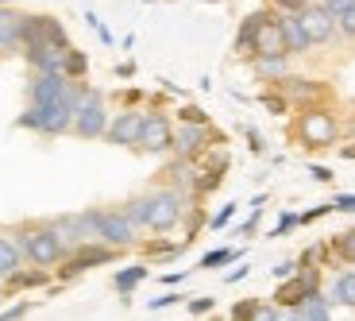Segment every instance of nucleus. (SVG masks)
<instances>
[{
    "label": "nucleus",
    "instance_id": "1",
    "mask_svg": "<svg viewBox=\"0 0 355 321\" xmlns=\"http://www.w3.org/2000/svg\"><path fill=\"white\" fill-rule=\"evenodd\" d=\"M12 236H16V248L19 256H24L27 268H62V259L70 256L66 252V244L58 240V232L51 229V221H31V224H16L12 229Z\"/></svg>",
    "mask_w": 355,
    "mask_h": 321
},
{
    "label": "nucleus",
    "instance_id": "2",
    "mask_svg": "<svg viewBox=\"0 0 355 321\" xmlns=\"http://www.w3.org/2000/svg\"><path fill=\"white\" fill-rule=\"evenodd\" d=\"M108 120H112V113H108V105H105V93L89 90V85H78V105H73V135H81V140H105Z\"/></svg>",
    "mask_w": 355,
    "mask_h": 321
},
{
    "label": "nucleus",
    "instance_id": "3",
    "mask_svg": "<svg viewBox=\"0 0 355 321\" xmlns=\"http://www.w3.org/2000/svg\"><path fill=\"white\" fill-rule=\"evenodd\" d=\"M147 201H151V221H147V232H155V236H166V232H174L178 224H182V217H186L189 201L182 190L174 186H159L147 194Z\"/></svg>",
    "mask_w": 355,
    "mask_h": 321
},
{
    "label": "nucleus",
    "instance_id": "4",
    "mask_svg": "<svg viewBox=\"0 0 355 321\" xmlns=\"http://www.w3.org/2000/svg\"><path fill=\"white\" fill-rule=\"evenodd\" d=\"M16 128L39 135H66L73 132V105H27L16 116Z\"/></svg>",
    "mask_w": 355,
    "mask_h": 321
},
{
    "label": "nucleus",
    "instance_id": "5",
    "mask_svg": "<svg viewBox=\"0 0 355 321\" xmlns=\"http://www.w3.org/2000/svg\"><path fill=\"white\" fill-rule=\"evenodd\" d=\"M51 229L58 232V240L66 244V252L81 248V244H101V209H81V213L54 217Z\"/></svg>",
    "mask_w": 355,
    "mask_h": 321
},
{
    "label": "nucleus",
    "instance_id": "6",
    "mask_svg": "<svg viewBox=\"0 0 355 321\" xmlns=\"http://www.w3.org/2000/svg\"><path fill=\"white\" fill-rule=\"evenodd\" d=\"M293 132H297V140H302L305 147H329V143H336L340 124L329 108H305V113L297 116Z\"/></svg>",
    "mask_w": 355,
    "mask_h": 321
},
{
    "label": "nucleus",
    "instance_id": "7",
    "mask_svg": "<svg viewBox=\"0 0 355 321\" xmlns=\"http://www.w3.org/2000/svg\"><path fill=\"white\" fill-rule=\"evenodd\" d=\"M78 85L62 74H35L31 85H27V97L31 105H78Z\"/></svg>",
    "mask_w": 355,
    "mask_h": 321
},
{
    "label": "nucleus",
    "instance_id": "8",
    "mask_svg": "<svg viewBox=\"0 0 355 321\" xmlns=\"http://www.w3.org/2000/svg\"><path fill=\"white\" fill-rule=\"evenodd\" d=\"M112 259H120V252L105 248V244H81V248H73L70 256L62 259V268H58V283H70V279L85 275V271L112 263Z\"/></svg>",
    "mask_w": 355,
    "mask_h": 321
},
{
    "label": "nucleus",
    "instance_id": "9",
    "mask_svg": "<svg viewBox=\"0 0 355 321\" xmlns=\"http://www.w3.org/2000/svg\"><path fill=\"white\" fill-rule=\"evenodd\" d=\"M320 295V271H297L293 279H286V283H278L275 298L270 302L278 306V310H302L309 298Z\"/></svg>",
    "mask_w": 355,
    "mask_h": 321
},
{
    "label": "nucleus",
    "instance_id": "10",
    "mask_svg": "<svg viewBox=\"0 0 355 321\" xmlns=\"http://www.w3.org/2000/svg\"><path fill=\"white\" fill-rule=\"evenodd\" d=\"M101 244L112 252H128L139 244V229L124 217V209H101Z\"/></svg>",
    "mask_w": 355,
    "mask_h": 321
},
{
    "label": "nucleus",
    "instance_id": "11",
    "mask_svg": "<svg viewBox=\"0 0 355 321\" xmlns=\"http://www.w3.org/2000/svg\"><path fill=\"white\" fill-rule=\"evenodd\" d=\"M58 47V51H70V35H66V27L58 24L54 16H27L24 24V47Z\"/></svg>",
    "mask_w": 355,
    "mask_h": 321
},
{
    "label": "nucleus",
    "instance_id": "12",
    "mask_svg": "<svg viewBox=\"0 0 355 321\" xmlns=\"http://www.w3.org/2000/svg\"><path fill=\"white\" fill-rule=\"evenodd\" d=\"M139 151L147 155H166L174 151V124H170V116L166 113H147L143 116V132H139V143H135Z\"/></svg>",
    "mask_w": 355,
    "mask_h": 321
},
{
    "label": "nucleus",
    "instance_id": "13",
    "mask_svg": "<svg viewBox=\"0 0 355 321\" xmlns=\"http://www.w3.org/2000/svg\"><path fill=\"white\" fill-rule=\"evenodd\" d=\"M213 143H220V135H213L209 124H182L174 128V155L186 163H197Z\"/></svg>",
    "mask_w": 355,
    "mask_h": 321
},
{
    "label": "nucleus",
    "instance_id": "14",
    "mask_svg": "<svg viewBox=\"0 0 355 321\" xmlns=\"http://www.w3.org/2000/svg\"><path fill=\"white\" fill-rule=\"evenodd\" d=\"M143 116H147L143 108H124V113H112L105 140L116 143V147H135V143H139V132H143Z\"/></svg>",
    "mask_w": 355,
    "mask_h": 321
},
{
    "label": "nucleus",
    "instance_id": "15",
    "mask_svg": "<svg viewBox=\"0 0 355 321\" xmlns=\"http://www.w3.org/2000/svg\"><path fill=\"white\" fill-rule=\"evenodd\" d=\"M297 19H302V27H305V35H309V43H332V39L340 35V19L332 16V12H324L320 4L305 8Z\"/></svg>",
    "mask_w": 355,
    "mask_h": 321
},
{
    "label": "nucleus",
    "instance_id": "16",
    "mask_svg": "<svg viewBox=\"0 0 355 321\" xmlns=\"http://www.w3.org/2000/svg\"><path fill=\"white\" fill-rule=\"evenodd\" d=\"M66 54L70 51H58V47H27L24 58L35 74H62L66 70Z\"/></svg>",
    "mask_w": 355,
    "mask_h": 321
},
{
    "label": "nucleus",
    "instance_id": "17",
    "mask_svg": "<svg viewBox=\"0 0 355 321\" xmlns=\"http://www.w3.org/2000/svg\"><path fill=\"white\" fill-rule=\"evenodd\" d=\"M266 54H286V43H282V27H278L275 12L259 24L255 31V58H266Z\"/></svg>",
    "mask_w": 355,
    "mask_h": 321
},
{
    "label": "nucleus",
    "instance_id": "18",
    "mask_svg": "<svg viewBox=\"0 0 355 321\" xmlns=\"http://www.w3.org/2000/svg\"><path fill=\"white\" fill-rule=\"evenodd\" d=\"M4 295H19V290H43V286H51V271H43V268H19L12 279H4Z\"/></svg>",
    "mask_w": 355,
    "mask_h": 321
},
{
    "label": "nucleus",
    "instance_id": "19",
    "mask_svg": "<svg viewBox=\"0 0 355 321\" xmlns=\"http://www.w3.org/2000/svg\"><path fill=\"white\" fill-rule=\"evenodd\" d=\"M332 306H344V310H355V268H344L332 275L329 290H324Z\"/></svg>",
    "mask_w": 355,
    "mask_h": 321
},
{
    "label": "nucleus",
    "instance_id": "20",
    "mask_svg": "<svg viewBox=\"0 0 355 321\" xmlns=\"http://www.w3.org/2000/svg\"><path fill=\"white\" fill-rule=\"evenodd\" d=\"M24 24H27L24 12L0 8V51H16V47H24Z\"/></svg>",
    "mask_w": 355,
    "mask_h": 321
},
{
    "label": "nucleus",
    "instance_id": "21",
    "mask_svg": "<svg viewBox=\"0 0 355 321\" xmlns=\"http://www.w3.org/2000/svg\"><path fill=\"white\" fill-rule=\"evenodd\" d=\"M275 19H278V27H282V43H286V54H309V35H305V27H302V19L297 16H278L275 12Z\"/></svg>",
    "mask_w": 355,
    "mask_h": 321
},
{
    "label": "nucleus",
    "instance_id": "22",
    "mask_svg": "<svg viewBox=\"0 0 355 321\" xmlns=\"http://www.w3.org/2000/svg\"><path fill=\"white\" fill-rule=\"evenodd\" d=\"M19 268H24V256L16 248V236H12V229H0V283L12 279Z\"/></svg>",
    "mask_w": 355,
    "mask_h": 321
},
{
    "label": "nucleus",
    "instance_id": "23",
    "mask_svg": "<svg viewBox=\"0 0 355 321\" xmlns=\"http://www.w3.org/2000/svg\"><path fill=\"white\" fill-rule=\"evenodd\" d=\"M278 90H282V97L286 101H313L317 93H324V85L320 81H309V78H282L278 81Z\"/></svg>",
    "mask_w": 355,
    "mask_h": 321
},
{
    "label": "nucleus",
    "instance_id": "24",
    "mask_svg": "<svg viewBox=\"0 0 355 321\" xmlns=\"http://www.w3.org/2000/svg\"><path fill=\"white\" fill-rule=\"evenodd\" d=\"M266 16H270V12H251L240 24V35H236V54H240V58H255V31Z\"/></svg>",
    "mask_w": 355,
    "mask_h": 321
},
{
    "label": "nucleus",
    "instance_id": "25",
    "mask_svg": "<svg viewBox=\"0 0 355 321\" xmlns=\"http://www.w3.org/2000/svg\"><path fill=\"white\" fill-rule=\"evenodd\" d=\"M147 275H151V263H132V268H120V271L112 275L116 295H124V302H128V295H132V290H135V286H139Z\"/></svg>",
    "mask_w": 355,
    "mask_h": 321
},
{
    "label": "nucleus",
    "instance_id": "26",
    "mask_svg": "<svg viewBox=\"0 0 355 321\" xmlns=\"http://www.w3.org/2000/svg\"><path fill=\"white\" fill-rule=\"evenodd\" d=\"M255 74L263 81H282L290 78V54H266V58H255Z\"/></svg>",
    "mask_w": 355,
    "mask_h": 321
},
{
    "label": "nucleus",
    "instance_id": "27",
    "mask_svg": "<svg viewBox=\"0 0 355 321\" xmlns=\"http://www.w3.org/2000/svg\"><path fill=\"white\" fill-rule=\"evenodd\" d=\"M243 252L240 248H213L197 259V271H216V268H228V263H240Z\"/></svg>",
    "mask_w": 355,
    "mask_h": 321
},
{
    "label": "nucleus",
    "instance_id": "28",
    "mask_svg": "<svg viewBox=\"0 0 355 321\" xmlns=\"http://www.w3.org/2000/svg\"><path fill=\"white\" fill-rule=\"evenodd\" d=\"M329 252H332V259L344 263V268H355V229L336 232V236L329 240Z\"/></svg>",
    "mask_w": 355,
    "mask_h": 321
},
{
    "label": "nucleus",
    "instance_id": "29",
    "mask_svg": "<svg viewBox=\"0 0 355 321\" xmlns=\"http://www.w3.org/2000/svg\"><path fill=\"white\" fill-rule=\"evenodd\" d=\"M124 217L135 224V229H147V221H151V201H147V194H139V197H128L124 206Z\"/></svg>",
    "mask_w": 355,
    "mask_h": 321
},
{
    "label": "nucleus",
    "instance_id": "30",
    "mask_svg": "<svg viewBox=\"0 0 355 321\" xmlns=\"http://www.w3.org/2000/svg\"><path fill=\"white\" fill-rule=\"evenodd\" d=\"M332 310H336V306H332L329 298H324V290H320L317 298H309V302L297 310V318L302 321H332Z\"/></svg>",
    "mask_w": 355,
    "mask_h": 321
},
{
    "label": "nucleus",
    "instance_id": "31",
    "mask_svg": "<svg viewBox=\"0 0 355 321\" xmlns=\"http://www.w3.org/2000/svg\"><path fill=\"white\" fill-rule=\"evenodd\" d=\"M143 252H147V256H162V259H174L178 252H186V240H182V244H170L166 236H155V240H143Z\"/></svg>",
    "mask_w": 355,
    "mask_h": 321
},
{
    "label": "nucleus",
    "instance_id": "32",
    "mask_svg": "<svg viewBox=\"0 0 355 321\" xmlns=\"http://www.w3.org/2000/svg\"><path fill=\"white\" fill-rule=\"evenodd\" d=\"M89 74V58L81 51H73L70 47V54H66V70H62V78H70V81H81Z\"/></svg>",
    "mask_w": 355,
    "mask_h": 321
},
{
    "label": "nucleus",
    "instance_id": "33",
    "mask_svg": "<svg viewBox=\"0 0 355 321\" xmlns=\"http://www.w3.org/2000/svg\"><path fill=\"white\" fill-rule=\"evenodd\" d=\"M259 298H240V302H232V310H228V321H255V313H259Z\"/></svg>",
    "mask_w": 355,
    "mask_h": 321
},
{
    "label": "nucleus",
    "instance_id": "34",
    "mask_svg": "<svg viewBox=\"0 0 355 321\" xmlns=\"http://www.w3.org/2000/svg\"><path fill=\"white\" fill-rule=\"evenodd\" d=\"M182 224H186V236H182V240L193 244V240H197V229L205 224V209H201V206H189L186 217H182Z\"/></svg>",
    "mask_w": 355,
    "mask_h": 321
},
{
    "label": "nucleus",
    "instance_id": "35",
    "mask_svg": "<svg viewBox=\"0 0 355 321\" xmlns=\"http://www.w3.org/2000/svg\"><path fill=\"white\" fill-rule=\"evenodd\" d=\"M278 8V16H302L305 8H313V4H320V0H270Z\"/></svg>",
    "mask_w": 355,
    "mask_h": 321
},
{
    "label": "nucleus",
    "instance_id": "36",
    "mask_svg": "<svg viewBox=\"0 0 355 321\" xmlns=\"http://www.w3.org/2000/svg\"><path fill=\"white\" fill-rule=\"evenodd\" d=\"M236 209H240V206H236V201H228V206H224L220 213H213V217H209V229H213V232L228 229V224H232V217H236Z\"/></svg>",
    "mask_w": 355,
    "mask_h": 321
},
{
    "label": "nucleus",
    "instance_id": "37",
    "mask_svg": "<svg viewBox=\"0 0 355 321\" xmlns=\"http://www.w3.org/2000/svg\"><path fill=\"white\" fill-rule=\"evenodd\" d=\"M189 313H193V318H209V313L216 310V298H209V295H201V298H189Z\"/></svg>",
    "mask_w": 355,
    "mask_h": 321
},
{
    "label": "nucleus",
    "instance_id": "38",
    "mask_svg": "<svg viewBox=\"0 0 355 321\" xmlns=\"http://www.w3.org/2000/svg\"><path fill=\"white\" fill-rule=\"evenodd\" d=\"M178 116H182V124H209V113L197 105H182L178 108Z\"/></svg>",
    "mask_w": 355,
    "mask_h": 321
},
{
    "label": "nucleus",
    "instance_id": "39",
    "mask_svg": "<svg viewBox=\"0 0 355 321\" xmlns=\"http://www.w3.org/2000/svg\"><path fill=\"white\" fill-rule=\"evenodd\" d=\"M297 224H302V217H297V213H282L275 221V229H270V236H286V232H293Z\"/></svg>",
    "mask_w": 355,
    "mask_h": 321
},
{
    "label": "nucleus",
    "instance_id": "40",
    "mask_svg": "<svg viewBox=\"0 0 355 321\" xmlns=\"http://www.w3.org/2000/svg\"><path fill=\"white\" fill-rule=\"evenodd\" d=\"M297 271H302V268H297V259H282V263H275V268H270V275H275L278 283H286V279H293Z\"/></svg>",
    "mask_w": 355,
    "mask_h": 321
},
{
    "label": "nucleus",
    "instance_id": "41",
    "mask_svg": "<svg viewBox=\"0 0 355 321\" xmlns=\"http://www.w3.org/2000/svg\"><path fill=\"white\" fill-rule=\"evenodd\" d=\"M259 101H263V105L270 108V113H275V116H282L286 108H290V101H286L282 93H263V97H259Z\"/></svg>",
    "mask_w": 355,
    "mask_h": 321
},
{
    "label": "nucleus",
    "instance_id": "42",
    "mask_svg": "<svg viewBox=\"0 0 355 321\" xmlns=\"http://www.w3.org/2000/svg\"><path fill=\"white\" fill-rule=\"evenodd\" d=\"M27 313H31V302H16L8 310H0V321H24Z\"/></svg>",
    "mask_w": 355,
    "mask_h": 321
},
{
    "label": "nucleus",
    "instance_id": "43",
    "mask_svg": "<svg viewBox=\"0 0 355 321\" xmlns=\"http://www.w3.org/2000/svg\"><path fill=\"white\" fill-rule=\"evenodd\" d=\"M85 24L93 27V31H97V35H101V43H105V47L112 43V31H108V27L101 24V16H93V12H85Z\"/></svg>",
    "mask_w": 355,
    "mask_h": 321
},
{
    "label": "nucleus",
    "instance_id": "44",
    "mask_svg": "<svg viewBox=\"0 0 355 321\" xmlns=\"http://www.w3.org/2000/svg\"><path fill=\"white\" fill-rule=\"evenodd\" d=\"M320 8H324V12H332V16L340 19L347 8H355V0H320Z\"/></svg>",
    "mask_w": 355,
    "mask_h": 321
},
{
    "label": "nucleus",
    "instance_id": "45",
    "mask_svg": "<svg viewBox=\"0 0 355 321\" xmlns=\"http://www.w3.org/2000/svg\"><path fill=\"white\" fill-rule=\"evenodd\" d=\"M182 298H186V295H178V290H166L162 298H151L147 306H151V310H166V306H178Z\"/></svg>",
    "mask_w": 355,
    "mask_h": 321
},
{
    "label": "nucleus",
    "instance_id": "46",
    "mask_svg": "<svg viewBox=\"0 0 355 321\" xmlns=\"http://www.w3.org/2000/svg\"><path fill=\"white\" fill-rule=\"evenodd\" d=\"M255 321H282V310H278L275 302H263L259 313H255Z\"/></svg>",
    "mask_w": 355,
    "mask_h": 321
},
{
    "label": "nucleus",
    "instance_id": "47",
    "mask_svg": "<svg viewBox=\"0 0 355 321\" xmlns=\"http://www.w3.org/2000/svg\"><path fill=\"white\" fill-rule=\"evenodd\" d=\"M340 35H344V39H355V8H347L344 16H340Z\"/></svg>",
    "mask_w": 355,
    "mask_h": 321
},
{
    "label": "nucleus",
    "instance_id": "48",
    "mask_svg": "<svg viewBox=\"0 0 355 321\" xmlns=\"http://www.w3.org/2000/svg\"><path fill=\"white\" fill-rule=\"evenodd\" d=\"M332 213V201L329 206H317V209H305V213H297L302 217V224H313V221H320V217H329Z\"/></svg>",
    "mask_w": 355,
    "mask_h": 321
},
{
    "label": "nucleus",
    "instance_id": "49",
    "mask_svg": "<svg viewBox=\"0 0 355 321\" xmlns=\"http://www.w3.org/2000/svg\"><path fill=\"white\" fill-rule=\"evenodd\" d=\"M332 209H340V213H355V194H336Z\"/></svg>",
    "mask_w": 355,
    "mask_h": 321
},
{
    "label": "nucleus",
    "instance_id": "50",
    "mask_svg": "<svg viewBox=\"0 0 355 321\" xmlns=\"http://www.w3.org/2000/svg\"><path fill=\"white\" fill-rule=\"evenodd\" d=\"M309 174H313L317 182H332V179H336V174H332L329 167H320V163H309Z\"/></svg>",
    "mask_w": 355,
    "mask_h": 321
},
{
    "label": "nucleus",
    "instance_id": "51",
    "mask_svg": "<svg viewBox=\"0 0 355 321\" xmlns=\"http://www.w3.org/2000/svg\"><path fill=\"white\" fill-rule=\"evenodd\" d=\"M251 275V268H248V263H240V268H236V271H228V275H224V283H243V279H248Z\"/></svg>",
    "mask_w": 355,
    "mask_h": 321
},
{
    "label": "nucleus",
    "instance_id": "52",
    "mask_svg": "<svg viewBox=\"0 0 355 321\" xmlns=\"http://www.w3.org/2000/svg\"><path fill=\"white\" fill-rule=\"evenodd\" d=\"M189 271H170V275H162V286H178V283H186Z\"/></svg>",
    "mask_w": 355,
    "mask_h": 321
},
{
    "label": "nucleus",
    "instance_id": "53",
    "mask_svg": "<svg viewBox=\"0 0 355 321\" xmlns=\"http://www.w3.org/2000/svg\"><path fill=\"white\" fill-rule=\"evenodd\" d=\"M132 74H135V63H120V66H116V78H132Z\"/></svg>",
    "mask_w": 355,
    "mask_h": 321
},
{
    "label": "nucleus",
    "instance_id": "54",
    "mask_svg": "<svg viewBox=\"0 0 355 321\" xmlns=\"http://www.w3.org/2000/svg\"><path fill=\"white\" fill-rule=\"evenodd\" d=\"M248 140H251V151H255V155L263 151V140H259V132H248Z\"/></svg>",
    "mask_w": 355,
    "mask_h": 321
},
{
    "label": "nucleus",
    "instance_id": "55",
    "mask_svg": "<svg viewBox=\"0 0 355 321\" xmlns=\"http://www.w3.org/2000/svg\"><path fill=\"white\" fill-rule=\"evenodd\" d=\"M282 321H302V318H297V310H282Z\"/></svg>",
    "mask_w": 355,
    "mask_h": 321
},
{
    "label": "nucleus",
    "instance_id": "56",
    "mask_svg": "<svg viewBox=\"0 0 355 321\" xmlns=\"http://www.w3.org/2000/svg\"><path fill=\"white\" fill-rule=\"evenodd\" d=\"M340 155H344V159H355V147H340Z\"/></svg>",
    "mask_w": 355,
    "mask_h": 321
},
{
    "label": "nucleus",
    "instance_id": "57",
    "mask_svg": "<svg viewBox=\"0 0 355 321\" xmlns=\"http://www.w3.org/2000/svg\"><path fill=\"white\" fill-rule=\"evenodd\" d=\"M205 321H228V318H205Z\"/></svg>",
    "mask_w": 355,
    "mask_h": 321
},
{
    "label": "nucleus",
    "instance_id": "58",
    "mask_svg": "<svg viewBox=\"0 0 355 321\" xmlns=\"http://www.w3.org/2000/svg\"><path fill=\"white\" fill-rule=\"evenodd\" d=\"M0 4H8V0H0Z\"/></svg>",
    "mask_w": 355,
    "mask_h": 321
}]
</instances>
